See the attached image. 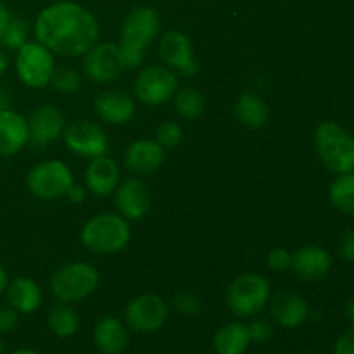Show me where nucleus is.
I'll return each mask as SVG.
<instances>
[{
	"label": "nucleus",
	"mask_w": 354,
	"mask_h": 354,
	"mask_svg": "<svg viewBox=\"0 0 354 354\" xmlns=\"http://www.w3.org/2000/svg\"><path fill=\"white\" fill-rule=\"evenodd\" d=\"M165 158V149L158 142L142 138V140L130 144L127 154H124V162H127L128 169L137 175H151L161 168Z\"/></svg>",
	"instance_id": "obj_21"
},
{
	"label": "nucleus",
	"mask_w": 354,
	"mask_h": 354,
	"mask_svg": "<svg viewBox=\"0 0 354 354\" xmlns=\"http://www.w3.org/2000/svg\"><path fill=\"white\" fill-rule=\"evenodd\" d=\"M93 107L97 111V116L107 124H127L135 116V99L130 93L123 90L111 88L104 90L93 100Z\"/></svg>",
	"instance_id": "obj_16"
},
{
	"label": "nucleus",
	"mask_w": 354,
	"mask_h": 354,
	"mask_svg": "<svg viewBox=\"0 0 354 354\" xmlns=\"http://www.w3.org/2000/svg\"><path fill=\"white\" fill-rule=\"evenodd\" d=\"M66 197H68L71 203L80 204L83 199H85V189H83V187H80V185H76V183H73V187L68 190Z\"/></svg>",
	"instance_id": "obj_38"
},
{
	"label": "nucleus",
	"mask_w": 354,
	"mask_h": 354,
	"mask_svg": "<svg viewBox=\"0 0 354 354\" xmlns=\"http://www.w3.org/2000/svg\"><path fill=\"white\" fill-rule=\"evenodd\" d=\"M161 19L152 7H137L131 10L121 26L120 50L124 69H135L144 62V50L158 38Z\"/></svg>",
	"instance_id": "obj_2"
},
{
	"label": "nucleus",
	"mask_w": 354,
	"mask_h": 354,
	"mask_svg": "<svg viewBox=\"0 0 354 354\" xmlns=\"http://www.w3.org/2000/svg\"><path fill=\"white\" fill-rule=\"evenodd\" d=\"M268 106L254 92H244L235 102V116L244 127L261 128L268 121Z\"/></svg>",
	"instance_id": "obj_25"
},
{
	"label": "nucleus",
	"mask_w": 354,
	"mask_h": 354,
	"mask_svg": "<svg viewBox=\"0 0 354 354\" xmlns=\"http://www.w3.org/2000/svg\"><path fill=\"white\" fill-rule=\"evenodd\" d=\"M7 304L17 311V315H31L40 308L41 304V289L35 280L26 277H17L9 280L6 289Z\"/></svg>",
	"instance_id": "obj_23"
},
{
	"label": "nucleus",
	"mask_w": 354,
	"mask_h": 354,
	"mask_svg": "<svg viewBox=\"0 0 354 354\" xmlns=\"http://www.w3.org/2000/svg\"><path fill=\"white\" fill-rule=\"evenodd\" d=\"M248 325L242 322H228L216 330L213 348L216 354H245L251 346Z\"/></svg>",
	"instance_id": "obj_24"
},
{
	"label": "nucleus",
	"mask_w": 354,
	"mask_h": 354,
	"mask_svg": "<svg viewBox=\"0 0 354 354\" xmlns=\"http://www.w3.org/2000/svg\"><path fill=\"white\" fill-rule=\"evenodd\" d=\"M270 313L273 320L286 328H297L310 317V308L303 296L292 290H280L270 297Z\"/></svg>",
	"instance_id": "obj_18"
},
{
	"label": "nucleus",
	"mask_w": 354,
	"mask_h": 354,
	"mask_svg": "<svg viewBox=\"0 0 354 354\" xmlns=\"http://www.w3.org/2000/svg\"><path fill=\"white\" fill-rule=\"evenodd\" d=\"M123 71L127 69L118 44H95L83 59V73L93 83H111Z\"/></svg>",
	"instance_id": "obj_12"
},
{
	"label": "nucleus",
	"mask_w": 354,
	"mask_h": 354,
	"mask_svg": "<svg viewBox=\"0 0 354 354\" xmlns=\"http://www.w3.org/2000/svg\"><path fill=\"white\" fill-rule=\"evenodd\" d=\"M35 38L52 54L62 57L85 55L99 40L100 28L92 12L76 2H55L35 21Z\"/></svg>",
	"instance_id": "obj_1"
},
{
	"label": "nucleus",
	"mask_w": 354,
	"mask_h": 354,
	"mask_svg": "<svg viewBox=\"0 0 354 354\" xmlns=\"http://www.w3.org/2000/svg\"><path fill=\"white\" fill-rule=\"evenodd\" d=\"M55 69L54 54L40 41L28 40L16 50L17 78L30 88H44L50 83Z\"/></svg>",
	"instance_id": "obj_8"
},
{
	"label": "nucleus",
	"mask_w": 354,
	"mask_h": 354,
	"mask_svg": "<svg viewBox=\"0 0 354 354\" xmlns=\"http://www.w3.org/2000/svg\"><path fill=\"white\" fill-rule=\"evenodd\" d=\"M26 121L28 131H30L28 144L38 149L57 140L66 130L64 114L55 106H48V104L37 107Z\"/></svg>",
	"instance_id": "obj_14"
},
{
	"label": "nucleus",
	"mask_w": 354,
	"mask_h": 354,
	"mask_svg": "<svg viewBox=\"0 0 354 354\" xmlns=\"http://www.w3.org/2000/svg\"><path fill=\"white\" fill-rule=\"evenodd\" d=\"M159 55L169 69L183 76H194L199 71V62L194 55V45L182 31H166L159 40Z\"/></svg>",
	"instance_id": "obj_13"
},
{
	"label": "nucleus",
	"mask_w": 354,
	"mask_h": 354,
	"mask_svg": "<svg viewBox=\"0 0 354 354\" xmlns=\"http://www.w3.org/2000/svg\"><path fill=\"white\" fill-rule=\"evenodd\" d=\"M248 328L249 335H251V342H256V344H265L273 337V325L266 318H254L248 325Z\"/></svg>",
	"instance_id": "obj_33"
},
{
	"label": "nucleus",
	"mask_w": 354,
	"mask_h": 354,
	"mask_svg": "<svg viewBox=\"0 0 354 354\" xmlns=\"http://www.w3.org/2000/svg\"><path fill=\"white\" fill-rule=\"evenodd\" d=\"M346 315H348L349 322H351V325L354 327V297L349 301L348 306H346Z\"/></svg>",
	"instance_id": "obj_43"
},
{
	"label": "nucleus",
	"mask_w": 354,
	"mask_h": 354,
	"mask_svg": "<svg viewBox=\"0 0 354 354\" xmlns=\"http://www.w3.org/2000/svg\"><path fill=\"white\" fill-rule=\"evenodd\" d=\"M120 166L107 156L90 159L85 169V185L93 196H109L120 185Z\"/></svg>",
	"instance_id": "obj_20"
},
{
	"label": "nucleus",
	"mask_w": 354,
	"mask_h": 354,
	"mask_svg": "<svg viewBox=\"0 0 354 354\" xmlns=\"http://www.w3.org/2000/svg\"><path fill=\"white\" fill-rule=\"evenodd\" d=\"M48 85H52L55 92L64 93V95H73L82 86V76L71 66H59V68L55 66Z\"/></svg>",
	"instance_id": "obj_29"
},
{
	"label": "nucleus",
	"mask_w": 354,
	"mask_h": 354,
	"mask_svg": "<svg viewBox=\"0 0 354 354\" xmlns=\"http://www.w3.org/2000/svg\"><path fill=\"white\" fill-rule=\"evenodd\" d=\"M183 138V131L182 127L175 121H165L158 127L156 130V142L161 145L162 149H175L176 145H180Z\"/></svg>",
	"instance_id": "obj_31"
},
{
	"label": "nucleus",
	"mask_w": 354,
	"mask_h": 354,
	"mask_svg": "<svg viewBox=\"0 0 354 354\" xmlns=\"http://www.w3.org/2000/svg\"><path fill=\"white\" fill-rule=\"evenodd\" d=\"M7 68H9V57H7L6 52L0 48V76L7 71Z\"/></svg>",
	"instance_id": "obj_42"
},
{
	"label": "nucleus",
	"mask_w": 354,
	"mask_h": 354,
	"mask_svg": "<svg viewBox=\"0 0 354 354\" xmlns=\"http://www.w3.org/2000/svg\"><path fill=\"white\" fill-rule=\"evenodd\" d=\"M30 140L26 118L12 109L0 111V158H9L24 149Z\"/></svg>",
	"instance_id": "obj_19"
},
{
	"label": "nucleus",
	"mask_w": 354,
	"mask_h": 354,
	"mask_svg": "<svg viewBox=\"0 0 354 354\" xmlns=\"http://www.w3.org/2000/svg\"><path fill=\"white\" fill-rule=\"evenodd\" d=\"M47 327L55 337H73L80 328V317L69 304H55L47 315Z\"/></svg>",
	"instance_id": "obj_26"
},
{
	"label": "nucleus",
	"mask_w": 354,
	"mask_h": 354,
	"mask_svg": "<svg viewBox=\"0 0 354 354\" xmlns=\"http://www.w3.org/2000/svg\"><path fill=\"white\" fill-rule=\"evenodd\" d=\"M175 109L185 120H196L204 113V97L196 88H183L175 93Z\"/></svg>",
	"instance_id": "obj_28"
},
{
	"label": "nucleus",
	"mask_w": 354,
	"mask_h": 354,
	"mask_svg": "<svg viewBox=\"0 0 354 354\" xmlns=\"http://www.w3.org/2000/svg\"><path fill=\"white\" fill-rule=\"evenodd\" d=\"M10 354H38V353L33 351V349L23 348V349H16V351H12Z\"/></svg>",
	"instance_id": "obj_44"
},
{
	"label": "nucleus",
	"mask_w": 354,
	"mask_h": 354,
	"mask_svg": "<svg viewBox=\"0 0 354 354\" xmlns=\"http://www.w3.org/2000/svg\"><path fill=\"white\" fill-rule=\"evenodd\" d=\"M168 320V304L158 294L133 297L124 310V325L138 334L158 332Z\"/></svg>",
	"instance_id": "obj_10"
},
{
	"label": "nucleus",
	"mask_w": 354,
	"mask_h": 354,
	"mask_svg": "<svg viewBox=\"0 0 354 354\" xmlns=\"http://www.w3.org/2000/svg\"><path fill=\"white\" fill-rule=\"evenodd\" d=\"M0 354H6V344H3L2 337H0Z\"/></svg>",
	"instance_id": "obj_45"
},
{
	"label": "nucleus",
	"mask_w": 354,
	"mask_h": 354,
	"mask_svg": "<svg viewBox=\"0 0 354 354\" xmlns=\"http://www.w3.org/2000/svg\"><path fill=\"white\" fill-rule=\"evenodd\" d=\"M334 354H354V327L337 339Z\"/></svg>",
	"instance_id": "obj_37"
},
{
	"label": "nucleus",
	"mask_w": 354,
	"mask_h": 354,
	"mask_svg": "<svg viewBox=\"0 0 354 354\" xmlns=\"http://www.w3.org/2000/svg\"><path fill=\"white\" fill-rule=\"evenodd\" d=\"M290 268L301 280L317 282L325 279L332 270V256L320 245H304L292 254Z\"/></svg>",
	"instance_id": "obj_17"
},
{
	"label": "nucleus",
	"mask_w": 354,
	"mask_h": 354,
	"mask_svg": "<svg viewBox=\"0 0 354 354\" xmlns=\"http://www.w3.org/2000/svg\"><path fill=\"white\" fill-rule=\"evenodd\" d=\"M178 92V80L168 66H147L138 73L133 93L142 104L149 107L161 106Z\"/></svg>",
	"instance_id": "obj_9"
},
{
	"label": "nucleus",
	"mask_w": 354,
	"mask_h": 354,
	"mask_svg": "<svg viewBox=\"0 0 354 354\" xmlns=\"http://www.w3.org/2000/svg\"><path fill=\"white\" fill-rule=\"evenodd\" d=\"M290 263H292V254L283 248L272 249L266 256V265L273 272H286L287 268H290Z\"/></svg>",
	"instance_id": "obj_34"
},
{
	"label": "nucleus",
	"mask_w": 354,
	"mask_h": 354,
	"mask_svg": "<svg viewBox=\"0 0 354 354\" xmlns=\"http://www.w3.org/2000/svg\"><path fill=\"white\" fill-rule=\"evenodd\" d=\"M272 297V289L259 273H242L227 290V306L235 317L254 318L263 311Z\"/></svg>",
	"instance_id": "obj_6"
},
{
	"label": "nucleus",
	"mask_w": 354,
	"mask_h": 354,
	"mask_svg": "<svg viewBox=\"0 0 354 354\" xmlns=\"http://www.w3.org/2000/svg\"><path fill=\"white\" fill-rule=\"evenodd\" d=\"M82 242L97 254H114L130 242V225L121 214H99L83 225Z\"/></svg>",
	"instance_id": "obj_4"
},
{
	"label": "nucleus",
	"mask_w": 354,
	"mask_h": 354,
	"mask_svg": "<svg viewBox=\"0 0 354 354\" xmlns=\"http://www.w3.org/2000/svg\"><path fill=\"white\" fill-rule=\"evenodd\" d=\"M10 104H12V95L6 86L0 85V111L10 109Z\"/></svg>",
	"instance_id": "obj_40"
},
{
	"label": "nucleus",
	"mask_w": 354,
	"mask_h": 354,
	"mask_svg": "<svg viewBox=\"0 0 354 354\" xmlns=\"http://www.w3.org/2000/svg\"><path fill=\"white\" fill-rule=\"evenodd\" d=\"M315 149L322 165L335 175L354 171V137L341 124L324 121L315 131Z\"/></svg>",
	"instance_id": "obj_3"
},
{
	"label": "nucleus",
	"mask_w": 354,
	"mask_h": 354,
	"mask_svg": "<svg viewBox=\"0 0 354 354\" xmlns=\"http://www.w3.org/2000/svg\"><path fill=\"white\" fill-rule=\"evenodd\" d=\"M7 283H9V275H7L6 268H3V266L0 265V296H2V294L6 292Z\"/></svg>",
	"instance_id": "obj_41"
},
{
	"label": "nucleus",
	"mask_w": 354,
	"mask_h": 354,
	"mask_svg": "<svg viewBox=\"0 0 354 354\" xmlns=\"http://www.w3.org/2000/svg\"><path fill=\"white\" fill-rule=\"evenodd\" d=\"M73 183H75L73 171L61 159L38 162L26 176L28 190L38 199H57L66 196Z\"/></svg>",
	"instance_id": "obj_7"
},
{
	"label": "nucleus",
	"mask_w": 354,
	"mask_h": 354,
	"mask_svg": "<svg viewBox=\"0 0 354 354\" xmlns=\"http://www.w3.org/2000/svg\"><path fill=\"white\" fill-rule=\"evenodd\" d=\"M339 252H341L342 259L354 263V228L342 235L341 242H339Z\"/></svg>",
	"instance_id": "obj_36"
},
{
	"label": "nucleus",
	"mask_w": 354,
	"mask_h": 354,
	"mask_svg": "<svg viewBox=\"0 0 354 354\" xmlns=\"http://www.w3.org/2000/svg\"><path fill=\"white\" fill-rule=\"evenodd\" d=\"M28 33L30 31H28L26 21L19 19V17H10L9 24H7L6 31L0 38V44L6 48H10V50H17L28 41Z\"/></svg>",
	"instance_id": "obj_30"
},
{
	"label": "nucleus",
	"mask_w": 354,
	"mask_h": 354,
	"mask_svg": "<svg viewBox=\"0 0 354 354\" xmlns=\"http://www.w3.org/2000/svg\"><path fill=\"white\" fill-rule=\"evenodd\" d=\"M171 304L180 315H185V317L197 315L203 310V301H201V297L194 292L178 294V296L173 297Z\"/></svg>",
	"instance_id": "obj_32"
},
{
	"label": "nucleus",
	"mask_w": 354,
	"mask_h": 354,
	"mask_svg": "<svg viewBox=\"0 0 354 354\" xmlns=\"http://www.w3.org/2000/svg\"><path fill=\"white\" fill-rule=\"evenodd\" d=\"M10 10L7 9V6L3 2H0V38H2L3 31H6L7 24H9L10 21Z\"/></svg>",
	"instance_id": "obj_39"
},
{
	"label": "nucleus",
	"mask_w": 354,
	"mask_h": 354,
	"mask_svg": "<svg viewBox=\"0 0 354 354\" xmlns=\"http://www.w3.org/2000/svg\"><path fill=\"white\" fill-rule=\"evenodd\" d=\"M16 325L17 311H14L9 304H7V306H0V335L9 334L10 330H14Z\"/></svg>",
	"instance_id": "obj_35"
},
{
	"label": "nucleus",
	"mask_w": 354,
	"mask_h": 354,
	"mask_svg": "<svg viewBox=\"0 0 354 354\" xmlns=\"http://www.w3.org/2000/svg\"><path fill=\"white\" fill-rule=\"evenodd\" d=\"M116 207L124 220H142L151 209V194L140 178H127L118 185Z\"/></svg>",
	"instance_id": "obj_15"
},
{
	"label": "nucleus",
	"mask_w": 354,
	"mask_h": 354,
	"mask_svg": "<svg viewBox=\"0 0 354 354\" xmlns=\"http://www.w3.org/2000/svg\"><path fill=\"white\" fill-rule=\"evenodd\" d=\"M100 283L99 272L88 263L76 261L61 266L50 279V292L66 304L80 303L97 290Z\"/></svg>",
	"instance_id": "obj_5"
},
{
	"label": "nucleus",
	"mask_w": 354,
	"mask_h": 354,
	"mask_svg": "<svg viewBox=\"0 0 354 354\" xmlns=\"http://www.w3.org/2000/svg\"><path fill=\"white\" fill-rule=\"evenodd\" d=\"M128 327L116 317H102L93 328V342L102 354H121L127 349Z\"/></svg>",
	"instance_id": "obj_22"
},
{
	"label": "nucleus",
	"mask_w": 354,
	"mask_h": 354,
	"mask_svg": "<svg viewBox=\"0 0 354 354\" xmlns=\"http://www.w3.org/2000/svg\"><path fill=\"white\" fill-rule=\"evenodd\" d=\"M62 137H64L66 147L80 158H100V156H106L109 149V138L106 131L90 120H76L69 123Z\"/></svg>",
	"instance_id": "obj_11"
},
{
	"label": "nucleus",
	"mask_w": 354,
	"mask_h": 354,
	"mask_svg": "<svg viewBox=\"0 0 354 354\" xmlns=\"http://www.w3.org/2000/svg\"><path fill=\"white\" fill-rule=\"evenodd\" d=\"M328 199L335 209L354 216V171L342 173L332 182L328 189Z\"/></svg>",
	"instance_id": "obj_27"
}]
</instances>
